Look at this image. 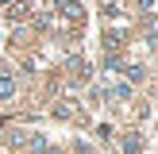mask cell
<instances>
[{"mask_svg":"<svg viewBox=\"0 0 158 154\" xmlns=\"http://www.w3.org/2000/svg\"><path fill=\"white\" fill-rule=\"evenodd\" d=\"M62 12H66V19H73L77 27H81V19H85V8L81 4H62Z\"/></svg>","mask_w":158,"mask_h":154,"instance_id":"obj_1","label":"cell"},{"mask_svg":"<svg viewBox=\"0 0 158 154\" xmlns=\"http://www.w3.org/2000/svg\"><path fill=\"white\" fill-rule=\"evenodd\" d=\"M139 150H143V139H139V135H127V139H123V154H139Z\"/></svg>","mask_w":158,"mask_h":154,"instance_id":"obj_2","label":"cell"},{"mask_svg":"<svg viewBox=\"0 0 158 154\" xmlns=\"http://www.w3.org/2000/svg\"><path fill=\"white\" fill-rule=\"evenodd\" d=\"M12 92H15L12 77H8V73H0V100H8V96H12Z\"/></svg>","mask_w":158,"mask_h":154,"instance_id":"obj_3","label":"cell"},{"mask_svg":"<svg viewBox=\"0 0 158 154\" xmlns=\"http://www.w3.org/2000/svg\"><path fill=\"white\" fill-rule=\"evenodd\" d=\"M120 43H123V35H120V31H108V35H104V46H108V50H116Z\"/></svg>","mask_w":158,"mask_h":154,"instance_id":"obj_4","label":"cell"},{"mask_svg":"<svg viewBox=\"0 0 158 154\" xmlns=\"http://www.w3.org/2000/svg\"><path fill=\"white\" fill-rule=\"evenodd\" d=\"M127 81H143V69H139V66H127Z\"/></svg>","mask_w":158,"mask_h":154,"instance_id":"obj_5","label":"cell"}]
</instances>
